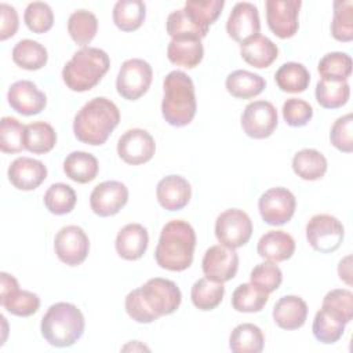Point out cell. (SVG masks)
Returning <instances> with one entry per match:
<instances>
[{"label": "cell", "mask_w": 353, "mask_h": 353, "mask_svg": "<svg viewBox=\"0 0 353 353\" xmlns=\"http://www.w3.org/2000/svg\"><path fill=\"white\" fill-rule=\"evenodd\" d=\"M256 251L261 258L277 263L292 256L295 241L292 236L284 230H269L259 239Z\"/></svg>", "instance_id": "d4e9b609"}, {"label": "cell", "mask_w": 353, "mask_h": 353, "mask_svg": "<svg viewBox=\"0 0 353 353\" xmlns=\"http://www.w3.org/2000/svg\"><path fill=\"white\" fill-rule=\"evenodd\" d=\"M0 305L14 316L29 317L39 310L40 298L34 292L19 290L17 279L6 272H1L0 273Z\"/></svg>", "instance_id": "8fae6325"}, {"label": "cell", "mask_w": 353, "mask_h": 353, "mask_svg": "<svg viewBox=\"0 0 353 353\" xmlns=\"http://www.w3.org/2000/svg\"><path fill=\"white\" fill-rule=\"evenodd\" d=\"M292 170L305 181H317L327 171V159L316 149H302L292 159Z\"/></svg>", "instance_id": "4dcf8cb0"}, {"label": "cell", "mask_w": 353, "mask_h": 353, "mask_svg": "<svg viewBox=\"0 0 353 353\" xmlns=\"http://www.w3.org/2000/svg\"><path fill=\"white\" fill-rule=\"evenodd\" d=\"M120 112L114 102L105 97L88 101L74 116V137L87 145H103L119 125Z\"/></svg>", "instance_id": "7a4b0ae2"}, {"label": "cell", "mask_w": 353, "mask_h": 353, "mask_svg": "<svg viewBox=\"0 0 353 353\" xmlns=\"http://www.w3.org/2000/svg\"><path fill=\"white\" fill-rule=\"evenodd\" d=\"M110 66L109 55L97 47H83L76 51L62 69L63 83L76 92L94 88Z\"/></svg>", "instance_id": "52a82bcc"}, {"label": "cell", "mask_w": 353, "mask_h": 353, "mask_svg": "<svg viewBox=\"0 0 353 353\" xmlns=\"http://www.w3.org/2000/svg\"><path fill=\"white\" fill-rule=\"evenodd\" d=\"M228 92L239 99H250L259 95L266 87V81L262 76L248 70H234L226 77Z\"/></svg>", "instance_id": "f1b7e54d"}, {"label": "cell", "mask_w": 353, "mask_h": 353, "mask_svg": "<svg viewBox=\"0 0 353 353\" xmlns=\"http://www.w3.org/2000/svg\"><path fill=\"white\" fill-rule=\"evenodd\" d=\"M240 55L248 65L263 69L277 59L279 48L270 39L258 33L240 44Z\"/></svg>", "instance_id": "484cf974"}, {"label": "cell", "mask_w": 353, "mask_h": 353, "mask_svg": "<svg viewBox=\"0 0 353 353\" xmlns=\"http://www.w3.org/2000/svg\"><path fill=\"white\" fill-rule=\"evenodd\" d=\"M7 101L11 109L23 114H39L47 105V97L33 81L19 80L11 84L7 92Z\"/></svg>", "instance_id": "ffe728a7"}, {"label": "cell", "mask_w": 353, "mask_h": 353, "mask_svg": "<svg viewBox=\"0 0 353 353\" xmlns=\"http://www.w3.org/2000/svg\"><path fill=\"white\" fill-rule=\"evenodd\" d=\"M352 130H353V116L352 113H347L345 116L338 117L330 132V141L331 143L343 153H350L353 150V138H352Z\"/></svg>", "instance_id": "c3c4849f"}, {"label": "cell", "mask_w": 353, "mask_h": 353, "mask_svg": "<svg viewBox=\"0 0 353 353\" xmlns=\"http://www.w3.org/2000/svg\"><path fill=\"white\" fill-rule=\"evenodd\" d=\"M128 200V189L119 181H105L94 188L90 196V205L99 216L116 215Z\"/></svg>", "instance_id": "ac0fdd59"}, {"label": "cell", "mask_w": 353, "mask_h": 353, "mask_svg": "<svg viewBox=\"0 0 353 353\" xmlns=\"http://www.w3.org/2000/svg\"><path fill=\"white\" fill-rule=\"evenodd\" d=\"M283 117L291 127H303L313 117V108L299 98H290L283 105Z\"/></svg>", "instance_id": "681fc988"}, {"label": "cell", "mask_w": 353, "mask_h": 353, "mask_svg": "<svg viewBox=\"0 0 353 353\" xmlns=\"http://www.w3.org/2000/svg\"><path fill=\"white\" fill-rule=\"evenodd\" d=\"M159 204L168 211H178L188 205L192 197L190 183L181 175L164 176L156 188Z\"/></svg>", "instance_id": "7402d4cb"}, {"label": "cell", "mask_w": 353, "mask_h": 353, "mask_svg": "<svg viewBox=\"0 0 353 353\" xmlns=\"http://www.w3.org/2000/svg\"><path fill=\"white\" fill-rule=\"evenodd\" d=\"M225 287L223 283H216L208 280L207 277L199 279L190 291V298L193 305L200 310H212L215 309L223 299Z\"/></svg>", "instance_id": "8d00e7d4"}, {"label": "cell", "mask_w": 353, "mask_h": 353, "mask_svg": "<svg viewBox=\"0 0 353 353\" xmlns=\"http://www.w3.org/2000/svg\"><path fill=\"white\" fill-rule=\"evenodd\" d=\"M251 283L266 291L268 294L276 291L281 281H283V273L280 268L274 262H262L256 265L250 274Z\"/></svg>", "instance_id": "7dc6e473"}, {"label": "cell", "mask_w": 353, "mask_h": 353, "mask_svg": "<svg viewBox=\"0 0 353 353\" xmlns=\"http://www.w3.org/2000/svg\"><path fill=\"white\" fill-rule=\"evenodd\" d=\"M331 33L338 41L353 40V3L352 0L334 1V18L331 22Z\"/></svg>", "instance_id": "ee69618b"}, {"label": "cell", "mask_w": 353, "mask_h": 353, "mask_svg": "<svg viewBox=\"0 0 353 353\" xmlns=\"http://www.w3.org/2000/svg\"><path fill=\"white\" fill-rule=\"evenodd\" d=\"M350 97L347 81L320 79L316 85V99L325 109H338L343 106Z\"/></svg>", "instance_id": "f35d334b"}, {"label": "cell", "mask_w": 353, "mask_h": 353, "mask_svg": "<svg viewBox=\"0 0 353 353\" xmlns=\"http://www.w3.org/2000/svg\"><path fill=\"white\" fill-rule=\"evenodd\" d=\"M203 55L204 48L201 40L192 37L171 39L167 48V57L170 62L188 69L196 68L201 62Z\"/></svg>", "instance_id": "4316f807"}, {"label": "cell", "mask_w": 353, "mask_h": 353, "mask_svg": "<svg viewBox=\"0 0 353 353\" xmlns=\"http://www.w3.org/2000/svg\"><path fill=\"white\" fill-rule=\"evenodd\" d=\"M47 178V167L36 159L18 157L8 167V179L19 190H34Z\"/></svg>", "instance_id": "44dd1931"}, {"label": "cell", "mask_w": 353, "mask_h": 353, "mask_svg": "<svg viewBox=\"0 0 353 353\" xmlns=\"http://www.w3.org/2000/svg\"><path fill=\"white\" fill-rule=\"evenodd\" d=\"M76 200L77 197L73 188L62 182L52 183L44 193V205L55 215L69 214L74 208Z\"/></svg>", "instance_id": "60d3db41"}, {"label": "cell", "mask_w": 353, "mask_h": 353, "mask_svg": "<svg viewBox=\"0 0 353 353\" xmlns=\"http://www.w3.org/2000/svg\"><path fill=\"white\" fill-rule=\"evenodd\" d=\"M85 321L81 310L68 302H58L48 307L41 319L43 338L55 347H69L83 335Z\"/></svg>", "instance_id": "8992f818"}, {"label": "cell", "mask_w": 353, "mask_h": 353, "mask_svg": "<svg viewBox=\"0 0 353 353\" xmlns=\"http://www.w3.org/2000/svg\"><path fill=\"white\" fill-rule=\"evenodd\" d=\"M296 207L295 196L285 188L277 186L266 190L258 201V208L262 219L272 226L287 223Z\"/></svg>", "instance_id": "7c38bea8"}, {"label": "cell", "mask_w": 353, "mask_h": 353, "mask_svg": "<svg viewBox=\"0 0 353 353\" xmlns=\"http://www.w3.org/2000/svg\"><path fill=\"white\" fill-rule=\"evenodd\" d=\"M25 131L23 125L15 117L4 116L0 121V149L3 153H19L26 149L25 146Z\"/></svg>", "instance_id": "7bdbcfd3"}, {"label": "cell", "mask_w": 353, "mask_h": 353, "mask_svg": "<svg viewBox=\"0 0 353 353\" xmlns=\"http://www.w3.org/2000/svg\"><path fill=\"white\" fill-rule=\"evenodd\" d=\"M301 0H266V21L269 29L280 39L292 37L299 28Z\"/></svg>", "instance_id": "9a60e30c"}, {"label": "cell", "mask_w": 353, "mask_h": 353, "mask_svg": "<svg viewBox=\"0 0 353 353\" xmlns=\"http://www.w3.org/2000/svg\"><path fill=\"white\" fill-rule=\"evenodd\" d=\"M153 79L152 66L141 59L132 58L123 62L117 79L116 88L119 95L127 101L139 99L149 90Z\"/></svg>", "instance_id": "9c48e42d"}, {"label": "cell", "mask_w": 353, "mask_h": 353, "mask_svg": "<svg viewBox=\"0 0 353 353\" xmlns=\"http://www.w3.org/2000/svg\"><path fill=\"white\" fill-rule=\"evenodd\" d=\"M279 124L277 110L268 101L248 103L241 114L243 131L254 139H263L273 134Z\"/></svg>", "instance_id": "5bb4252c"}, {"label": "cell", "mask_w": 353, "mask_h": 353, "mask_svg": "<svg viewBox=\"0 0 353 353\" xmlns=\"http://www.w3.org/2000/svg\"><path fill=\"white\" fill-rule=\"evenodd\" d=\"M252 234V222L247 212L229 208L221 212L215 221V236L218 241L229 248H240L248 243Z\"/></svg>", "instance_id": "30bf717a"}, {"label": "cell", "mask_w": 353, "mask_h": 353, "mask_svg": "<svg viewBox=\"0 0 353 353\" xmlns=\"http://www.w3.org/2000/svg\"><path fill=\"white\" fill-rule=\"evenodd\" d=\"M203 272L208 280L225 283L232 280L239 269V255L223 244L211 245L203 256Z\"/></svg>", "instance_id": "e0dca14e"}, {"label": "cell", "mask_w": 353, "mask_h": 353, "mask_svg": "<svg viewBox=\"0 0 353 353\" xmlns=\"http://www.w3.org/2000/svg\"><path fill=\"white\" fill-rule=\"evenodd\" d=\"M272 316L280 328L287 331L298 330L306 321L307 305L301 296L285 295L276 302Z\"/></svg>", "instance_id": "cb8c5ba5"}, {"label": "cell", "mask_w": 353, "mask_h": 353, "mask_svg": "<svg viewBox=\"0 0 353 353\" xmlns=\"http://www.w3.org/2000/svg\"><path fill=\"white\" fill-rule=\"evenodd\" d=\"M68 32L76 44L85 47L98 32V19L91 11L77 10L68 19Z\"/></svg>", "instance_id": "d590c367"}, {"label": "cell", "mask_w": 353, "mask_h": 353, "mask_svg": "<svg viewBox=\"0 0 353 353\" xmlns=\"http://www.w3.org/2000/svg\"><path fill=\"white\" fill-rule=\"evenodd\" d=\"M223 6V0H188L183 8L168 15L167 33L171 39L192 37L201 40L221 15Z\"/></svg>", "instance_id": "277c9868"}, {"label": "cell", "mask_w": 353, "mask_h": 353, "mask_svg": "<svg viewBox=\"0 0 353 353\" xmlns=\"http://www.w3.org/2000/svg\"><path fill=\"white\" fill-rule=\"evenodd\" d=\"M263 343L265 336L261 328L252 323L239 324L229 336V347L234 353H259Z\"/></svg>", "instance_id": "f546056e"}, {"label": "cell", "mask_w": 353, "mask_h": 353, "mask_svg": "<svg viewBox=\"0 0 353 353\" xmlns=\"http://www.w3.org/2000/svg\"><path fill=\"white\" fill-rule=\"evenodd\" d=\"M57 143V134L52 125L46 121H34L26 125L25 146L36 154L48 153Z\"/></svg>", "instance_id": "74e56055"}, {"label": "cell", "mask_w": 353, "mask_h": 353, "mask_svg": "<svg viewBox=\"0 0 353 353\" xmlns=\"http://www.w3.org/2000/svg\"><path fill=\"white\" fill-rule=\"evenodd\" d=\"M321 309L336 320L347 324L353 319V294L350 290L336 288L325 294Z\"/></svg>", "instance_id": "ab89813d"}, {"label": "cell", "mask_w": 353, "mask_h": 353, "mask_svg": "<svg viewBox=\"0 0 353 353\" xmlns=\"http://www.w3.org/2000/svg\"><path fill=\"white\" fill-rule=\"evenodd\" d=\"M156 152L153 137L142 128L127 130L117 142L119 157L131 165L148 163Z\"/></svg>", "instance_id": "2e32d148"}, {"label": "cell", "mask_w": 353, "mask_h": 353, "mask_svg": "<svg viewBox=\"0 0 353 353\" xmlns=\"http://www.w3.org/2000/svg\"><path fill=\"white\" fill-rule=\"evenodd\" d=\"M269 294L255 285L254 283L240 284L232 295V306L234 310L241 313L261 312L268 303Z\"/></svg>", "instance_id": "e575fe53"}, {"label": "cell", "mask_w": 353, "mask_h": 353, "mask_svg": "<svg viewBox=\"0 0 353 353\" xmlns=\"http://www.w3.org/2000/svg\"><path fill=\"white\" fill-rule=\"evenodd\" d=\"M54 250L61 262L68 266L83 263L90 251V240L85 232L76 225L59 229L54 240Z\"/></svg>", "instance_id": "4fadbf2b"}, {"label": "cell", "mask_w": 353, "mask_h": 353, "mask_svg": "<svg viewBox=\"0 0 353 353\" xmlns=\"http://www.w3.org/2000/svg\"><path fill=\"white\" fill-rule=\"evenodd\" d=\"M317 69L324 80L346 81L352 74V58L345 52H328L320 59Z\"/></svg>", "instance_id": "b9f144b4"}, {"label": "cell", "mask_w": 353, "mask_h": 353, "mask_svg": "<svg viewBox=\"0 0 353 353\" xmlns=\"http://www.w3.org/2000/svg\"><path fill=\"white\" fill-rule=\"evenodd\" d=\"M48 59L47 50L36 40H19L12 48V61L25 70H39Z\"/></svg>", "instance_id": "d6a6232c"}, {"label": "cell", "mask_w": 353, "mask_h": 353, "mask_svg": "<svg viewBox=\"0 0 353 353\" xmlns=\"http://www.w3.org/2000/svg\"><path fill=\"white\" fill-rule=\"evenodd\" d=\"M149 234L139 223H128L116 236V251L125 261L139 259L148 250Z\"/></svg>", "instance_id": "603a6c76"}, {"label": "cell", "mask_w": 353, "mask_h": 353, "mask_svg": "<svg viewBox=\"0 0 353 353\" xmlns=\"http://www.w3.org/2000/svg\"><path fill=\"white\" fill-rule=\"evenodd\" d=\"M345 323L336 320L335 317L330 316L325 310L320 309L313 320V336L321 343H335L342 338L345 332Z\"/></svg>", "instance_id": "f6af8a7d"}, {"label": "cell", "mask_w": 353, "mask_h": 353, "mask_svg": "<svg viewBox=\"0 0 353 353\" xmlns=\"http://www.w3.org/2000/svg\"><path fill=\"white\" fill-rule=\"evenodd\" d=\"M99 164L94 154L76 150L66 156L63 161V171L66 176L77 183H88L98 175Z\"/></svg>", "instance_id": "83f0119b"}, {"label": "cell", "mask_w": 353, "mask_h": 353, "mask_svg": "<svg viewBox=\"0 0 353 353\" xmlns=\"http://www.w3.org/2000/svg\"><path fill=\"white\" fill-rule=\"evenodd\" d=\"M343 236V225L330 214L313 215L306 223V239L310 247L321 254L336 251L342 244Z\"/></svg>", "instance_id": "ba28073f"}, {"label": "cell", "mask_w": 353, "mask_h": 353, "mask_svg": "<svg viewBox=\"0 0 353 353\" xmlns=\"http://www.w3.org/2000/svg\"><path fill=\"white\" fill-rule=\"evenodd\" d=\"M146 6L142 0H119L113 7V22L123 32H132L142 26Z\"/></svg>", "instance_id": "1f68e13d"}, {"label": "cell", "mask_w": 353, "mask_h": 353, "mask_svg": "<svg viewBox=\"0 0 353 353\" xmlns=\"http://www.w3.org/2000/svg\"><path fill=\"white\" fill-rule=\"evenodd\" d=\"M163 90L161 113L164 120L174 127L188 125L197 109L192 79L182 70H172L165 76Z\"/></svg>", "instance_id": "5b68a950"}, {"label": "cell", "mask_w": 353, "mask_h": 353, "mask_svg": "<svg viewBox=\"0 0 353 353\" xmlns=\"http://www.w3.org/2000/svg\"><path fill=\"white\" fill-rule=\"evenodd\" d=\"M182 301L178 285L161 277L148 280L125 296V312L137 323L148 324L161 316L174 313Z\"/></svg>", "instance_id": "6da1fadb"}, {"label": "cell", "mask_w": 353, "mask_h": 353, "mask_svg": "<svg viewBox=\"0 0 353 353\" xmlns=\"http://www.w3.org/2000/svg\"><path fill=\"white\" fill-rule=\"evenodd\" d=\"M23 21L28 29L33 33H46L52 28L54 12L47 3L33 1L28 4L23 14Z\"/></svg>", "instance_id": "bcb514c9"}, {"label": "cell", "mask_w": 353, "mask_h": 353, "mask_svg": "<svg viewBox=\"0 0 353 353\" xmlns=\"http://www.w3.org/2000/svg\"><path fill=\"white\" fill-rule=\"evenodd\" d=\"M276 84L284 92H303L310 83L309 70L298 62L283 63L274 74Z\"/></svg>", "instance_id": "836d02e7"}, {"label": "cell", "mask_w": 353, "mask_h": 353, "mask_svg": "<svg viewBox=\"0 0 353 353\" xmlns=\"http://www.w3.org/2000/svg\"><path fill=\"white\" fill-rule=\"evenodd\" d=\"M0 14H1L0 40H7V39L12 37L18 30V26H19L18 12L12 6H10L7 3H1L0 4Z\"/></svg>", "instance_id": "f907efd6"}, {"label": "cell", "mask_w": 353, "mask_h": 353, "mask_svg": "<svg viewBox=\"0 0 353 353\" xmlns=\"http://www.w3.org/2000/svg\"><path fill=\"white\" fill-rule=\"evenodd\" d=\"M261 22L256 6L248 1L236 3L226 22L228 34L237 43H243L247 39L259 33Z\"/></svg>", "instance_id": "d6986e66"}, {"label": "cell", "mask_w": 353, "mask_h": 353, "mask_svg": "<svg viewBox=\"0 0 353 353\" xmlns=\"http://www.w3.org/2000/svg\"><path fill=\"white\" fill-rule=\"evenodd\" d=\"M194 247L196 233L192 225L182 219H174L163 226L154 258L160 268L182 272L192 265Z\"/></svg>", "instance_id": "3957f363"}, {"label": "cell", "mask_w": 353, "mask_h": 353, "mask_svg": "<svg viewBox=\"0 0 353 353\" xmlns=\"http://www.w3.org/2000/svg\"><path fill=\"white\" fill-rule=\"evenodd\" d=\"M350 255L345 256L341 262H339V266H338V274H339V279L343 280L346 284H352L350 281Z\"/></svg>", "instance_id": "816d5d0a"}]
</instances>
